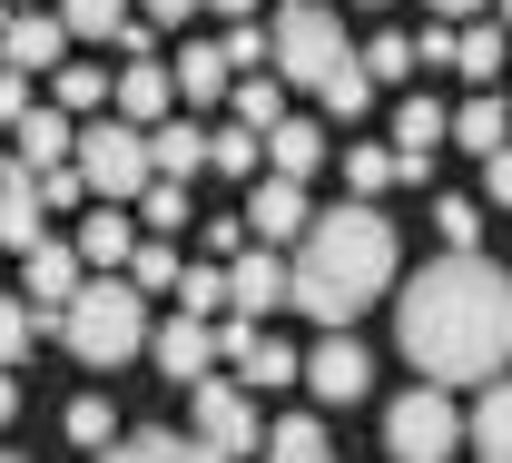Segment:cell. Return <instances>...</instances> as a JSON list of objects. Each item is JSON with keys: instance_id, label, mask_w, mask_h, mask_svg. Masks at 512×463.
<instances>
[{"instance_id": "26", "label": "cell", "mask_w": 512, "mask_h": 463, "mask_svg": "<svg viewBox=\"0 0 512 463\" xmlns=\"http://www.w3.org/2000/svg\"><path fill=\"white\" fill-rule=\"evenodd\" d=\"M109 89H119V79H109L99 60H69L60 79H50V109H69V119H89V109H99Z\"/></svg>"}, {"instance_id": "19", "label": "cell", "mask_w": 512, "mask_h": 463, "mask_svg": "<svg viewBox=\"0 0 512 463\" xmlns=\"http://www.w3.org/2000/svg\"><path fill=\"white\" fill-rule=\"evenodd\" d=\"M316 168H325V129L316 119H276V129H266V178H296V188H306Z\"/></svg>"}, {"instance_id": "55", "label": "cell", "mask_w": 512, "mask_h": 463, "mask_svg": "<svg viewBox=\"0 0 512 463\" xmlns=\"http://www.w3.org/2000/svg\"><path fill=\"white\" fill-rule=\"evenodd\" d=\"M0 463H20V454H0Z\"/></svg>"}, {"instance_id": "18", "label": "cell", "mask_w": 512, "mask_h": 463, "mask_svg": "<svg viewBox=\"0 0 512 463\" xmlns=\"http://www.w3.org/2000/svg\"><path fill=\"white\" fill-rule=\"evenodd\" d=\"M148 345H158V365H168V375H178L188 395L207 385V365H217V326H197V316H178V326H158Z\"/></svg>"}, {"instance_id": "49", "label": "cell", "mask_w": 512, "mask_h": 463, "mask_svg": "<svg viewBox=\"0 0 512 463\" xmlns=\"http://www.w3.org/2000/svg\"><path fill=\"white\" fill-rule=\"evenodd\" d=\"M10 414H20V385H10V375H0V424H10Z\"/></svg>"}, {"instance_id": "25", "label": "cell", "mask_w": 512, "mask_h": 463, "mask_svg": "<svg viewBox=\"0 0 512 463\" xmlns=\"http://www.w3.org/2000/svg\"><path fill=\"white\" fill-rule=\"evenodd\" d=\"M148 168H158V178H178V188H188L197 168H207V129H148Z\"/></svg>"}, {"instance_id": "4", "label": "cell", "mask_w": 512, "mask_h": 463, "mask_svg": "<svg viewBox=\"0 0 512 463\" xmlns=\"http://www.w3.org/2000/svg\"><path fill=\"white\" fill-rule=\"evenodd\" d=\"M355 60V40H345V20L325 10V0H276V20H266V69L276 79H296V89H335V69Z\"/></svg>"}, {"instance_id": "51", "label": "cell", "mask_w": 512, "mask_h": 463, "mask_svg": "<svg viewBox=\"0 0 512 463\" xmlns=\"http://www.w3.org/2000/svg\"><path fill=\"white\" fill-rule=\"evenodd\" d=\"M10 168H20V158H0V188H10Z\"/></svg>"}, {"instance_id": "45", "label": "cell", "mask_w": 512, "mask_h": 463, "mask_svg": "<svg viewBox=\"0 0 512 463\" xmlns=\"http://www.w3.org/2000/svg\"><path fill=\"white\" fill-rule=\"evenodd\" d=\"M483 198L512 207V148H493V158H483Z\"/></svg>"}, {"instance_id": "6", "label": "cell", "mask_w": 512, "mask_h": 463, "mask_svg": "<svg viewBox=\"0 0 512 463\" xmlns=\"http://www.w3.org/2000/svg\"><path fill=\"white\" fill-rule=\"evenodd\" d=\"M384 444L404 463H444L453 444H463V414H453L444 385H414V395H394V414H384Z\"/></svg>"}, {"instance_id": "37", "label": "cell", "mask_w": 512, "mask_h": 463, "mask_svg": "<svg viewBox=\"0 0 512 463\" xmlns=\"http://www.w3.org/2000/svg\"><path fill=\"white\" fill-rule=\"evenodd\" d=\"M178 306H188L197 326H207V316L227 306V266H217V257H207V266H188V276H178Z\"/></svg>"}, {"instance_id": "11", "label": "cell", "mask_w": 512, "mask_h": 463, "mask_svg": "<svg viewBox=\"0 0 512 463\" xmlns=\"http://www.w3.org/2000/svg\"><path fill=\"white\" fill-rule=\"evenodd\" d=\"M10 69H20V79H30V69L60 79L69 69V20L60 10H10Z\"/></svg>"}, {"instance_id": "21", "label": "cell", "mask_w": 512, "mask_h": 463, "mask_svg": "<svg viewBox=\"0 0 512 463\" xmlns=\"http://www.w3.org/2000/svg\"><path fill=\"white\" fill-rule=\"evenodd\" d=\"M463 444H473L483 463H512V385H503V375L483 385V404H473V424H463Z\"/></svg>"}, {"instance_id": "16", "label": "cell", "mask_w": 512, "mask_h": 463, "mask_svg": "<svg viewBox=\"0 0 512 463\" xmlns=\"http://www.w3.org/2000/svg\"><path fill=\"white\" fill-rule=\"evenodd\" d=\"M168 79H178V99H197V109L237 99V69H227V50H217V40H188V50L168 60Z\"/></svg>"}, {"instance_id": "22", "label": "cell", "mask_w": 512, "mask_h": 463, "mask_svg": "<svg viewBox=\"0 0 512 463\" xmlns=\"http://www.w3.org/2000/svg\"><path fill=\"white\" fill-rule=\"evenodd\" d=\"M503 50H512L503 20H473V30H453V69H463L473 89H493V79H503Z\"/></svg>"}, {"instance_id": "13", "label": "cell", "mask_w": 512, "mask_h": 463, "mask_svg": "<svg viewBox=\"0 0 512 463\" xmlns=\"http://www.w3.org/2000/svg\"><path fill=\"white\" fill-rule=\"evenodd\" d=\"M10 138H20V168H30V178H50V168H69V158H79V119H69V109H50V99H40Z\"/></svg>"}, {"instance_id": "47", "label": "cell", "mask_w": 512, "mask_h": 463, "mask_svg": "<svg viewBox=\"0 0 512 463\" xmlns=\"http://www.w3.org/2000/svg\"><path fill=\"white\" fill-rule=\"evenodd\" d=\"M207 10H217L227 30H237V20H256V0H207Z\"/></svg>"}, {"instance_id": "32", "label": "cell", "mask_w": 512, "mask_h": 463, "mask_svg": "<svg viewBox=\"0 0 512 463\" xmlns=\"http://www.w3.org/2000/svg\"><path fill=\"white\" fill-rule=\"evenodd\" d=\"M266 463H325V424L316 414H286V424L266 434Z\"/></svg>"}, {"instance_id": "44", "label": "cell", "mask_w": 512, "mask_h": 463, "mask_svg": "<svg viewBox=\"0 0 512 463\" xmlns=\"http://www.w3.org/2000/svg\"><path fill=\"white\" fill-rule=\"evenodd\" d=\"M30 109H40V99H30V79H20V69H0V138L20 129V119H30Z\"/></svg>"}, {"instance_id": "27", "label": "cell", "mask_w": 512, "mask_h": 463, "mask_svg": "<svg viewBox=\"0 0 512 463\" xmlns=\"http://www.w3.org/2000/svg\"><path fill=\"white\" fill-rule=\"evenodd\" d=\"M345 188H355V207H375L384 188H404V158L394 148H345Z\"/></svg>"}, {"instance_id": "15", "label": "cell", "mask_w": 512, "mask_h": 463, "mask_svg": "<svg viewBox=\"0 0 512 463\" xmlns=\"http://www.w3.org/2000/svg\"><path fill=\"white\" fill-rule=\"evenodd\" d=\"M365 375H375V365H365L355 335H325L316 355H306V385H316L325 404H355V395H365Z\"/></svg>"}, {"instance_id": "29", "label": "cell", "mask_w": 512, "mask_h": 463, "mask_svg": "<svg viewBox=\"0 0 512 463\" xmlns=\"http://www.w3.org/2000/svg\"><path fill=\"white\" fill-rule=\"evenodd\" d=\"M434 237L444 257H483V198H434Z\"/></svg>"}, {"instance_id": "39", "label": "cell", "mask_w": 512, "mask_h": 463, "mask_svg": "<svg viewBox=\"0 0 512 463\" xmlns=\"http://www.w3.org/2000/svg\"><path fill=\"white\" fill-rule=\"evenodd\" d=\"M138 217H148L158 237H178V227H188V188H178V178H158V188L138 198Z\"/></svg>"}, {"instance_id": "54", "label": "cell", "mask_w": 512, "mask_h": 463, "mask_svg": "<svg viewBox=\"0 0 512 463\" xmlns=\"http://www.w3.org/2000/svg\"><path fill=\"white\" fill-rule=\"evenodd\" d=\"M365 10H384V0H365Z\"/></svg>"}, {"instance_id": "7", "label": "cell", "mask_w": 512, "mask_h": 463, "mask_svg": "<svg viewBox=\"0 0 512 463\" xmlns=\"http://www.w3.org/2000/svg\"><path fill=\"white\" fill-rule=\"evenodd\" d=\"M197 444H207V454H227V463L266 444V424H256L247 385H227V375H207V385H197Z\"/></svg>"}, {"instance_id": "36", "label": "cell", "mask_w": 512, "mask_h": 463, "mask_svg": "<svg viewBox=\"0 0 512 463\" xmlns=\"http://www.w3.org/2000/svg\"><path fill=\"white\" fill-rule=\"evenodd\" d=\"M69 444H89V454H109V444H119V414H109V395H79V404H69Z\"/></svg>"}, {"instance_id": "2", "label": "cell", "mask_w": 512, "mask_h": 463, "mask_svg": "<svg viewBox=\"0 0 512 463\" xmlns=\"http://www.w3.org/2000/svg\"><path fill=\"white\" fill-rule=\"evenodd\" d=\"M394 286V217L375 207H316L306 247L286 266V306L316 316L325 335H355V316Z\"/></svg>"}, {"instance_id": "48", "label": "cell", "mask_w": 512, "mask_h": 463, "mask_svg": "<svg viewBox=\"0 0 512 463\" xmlns=\"http://www.w3.org/2000/svg\"><path fill=\"white\" fill-rule=\"evenodd\" d=\"M473 10H483V0H434V20H444V30H453V20H473Z\"/></svg>"}, {"instance_id": "3", "label": "cell", "mask_w": 512, "mask_h": 463, "mask_svg": "<svg viewBox=\"0 0 512 463\" xmlns=\"http://www.w3.org/2000/svg\"><path fill=\"white\" fill-rule=\"evenodd\" d=\"M60 345L79 365H128V355L148 345V296H138L128 276H89V286L69 296V316H60Z\"/></svg>"}, {"instance_id": "12", "label": "cell", "mask_w": 512, "mask_h": 463, "mask_svg": "<svg viewBox=\"0 0 512 463\" xmlns=\"http://www.w3.org/2000/svg\"><path fill=\"white\" fill-rule=\"evenodd\" d=\"M227 306H237V316H256V326H266V316L286 306V257H276V247H247V257L227 266Z\"/></svg>"}, {"instance_id": "17", "label": "cell", "mask_w": 512, "mask_h": 463, "mask_svg": "<svg viewBox=\"0 0 512 463\" xmlns=\"http://www.w3.org/2000/svg\"><path fill=\"white\" fill-rule=\"evenodd\" d=\"M69 247H79V266H99V276H128V257H138V237H128V207H89Z\"/></svg>"}, {"instance_id": "46", "label": "cell", "mask_w": 512, "mask_h": 463, "mask_svg": "<svg viewBox=\"0 0 512 463\" xmlns=\"http://www.w3.org/2000/svg\"><path fill=\"white\" fill-rule=\"evenodd\" d=\"M138 10H148V20H197L207 0H138Z\"/></svg>"}, {"instance_id": "35", "label": "cell", "mask_w": 512, "mask_h": 463, "mask_svg": "<svg viewBox=\"0 0 512 463\" xmlns=\"http://www.w3.org/2000/svg\"><path fill=\"white\" fill-rule=\"evenodd\" d=\"M286 375H306V355H296V345H276V335H256V355L237 365V385H286Z\"/></svg>"}, {"instance_id": "9", "label": "cell", "mask_w": 512, "mask_h": 463, "mask_svg": "<svg viewBox=\"0 0 512 463\" xmlns=\"http://www.w3.org/2000/svg\"><path fill=\"white\" fill-rule=\"evenodd\" d=\"M69 296H79V247L40 237V247H30V286H20L30 326H60V316H69Z\"/></svg>"}, {"instance_id": "1", "label": "cell", "mask_w": 512, "mask_h": 463, "mask_svg": "<svg viewBox=\"0 0 512 463\" xmlns=\"http://www.w3.org/2000/svg\"><path fill=\"white\" fill-rule=\"evenodd\" d=\"M394 335L444 395L453 385H493L512 365V276L493 257H434L424 276H404Z\"/></svg>"}, {"instance_id": "41", "label": "cell", "mask_w": 512, "mask_h": 463, "mask_svg": "<svg viewBox=\"0 0 512 463\" xmlns=\"http://www.w3.org/2000/svg\"><path fill=\"white\" fill-rule=\"evenodd\" d=\"M30 306H20V296H0V375H10V365H20V345H30Z\"/></svg>"}, {"instance_id": "23", "label": "cell", "mask_w": 512, "mask_h": 463, "mask_svg": "<svg viewBox=\"0 0 512 463\" xmlns=\"http://www.w3.org/2000/svg\"><path fill=\"white\" fill-rule=\"evenodd\" d=\"M0 247H40V178L30 168H10V188H0Z\"/></svg>"}, {"instance_id": "43", "label": "cell", "mask_w": 512, "mask_h": 463, "mask_svg": "<svg viewBox=\"0 0 512 463\" xmlns=\"http://www.w3.org/2000/svg\"><path fill=\"white\" fill-rule=\"evenodd\" d=\"M40 207H99V198H89L79 168H50V178H40Z\"/></svg>"}, {"instance_id": "33", "label": "cell", "mask_w": 512, "mask_h": 463, "mask_svg": "<svg viewBox=\"0 0 512 463\" xmlns=\"http://www.w3.org/2000/svg\"><path fill=\"white\" fill-rule=\"evenodd\" d=\"M178 276H188V266H178V247H168V237H148V247L128 257V286H138V296H168Z\"/></svg>"}, {"instance_id": "24", "label": "cell", "mask_w": 512, "mask_h": 463, "mask_svg": "<svg viewBox=\"0 0 512 463\" xmlns=\"http://www.w3.org/2000/svg\"><path fill=\"white\" fill-rule=\"evenodd\" d=\"M99 463H197V434H168V424H138V434H119Z\"/></svg>"}, {"instance_id": "53", "label": "cell", "mask_w": 512, "mask_h": 463, "mask_svg": "<svg viewBox=\"0 0 512 463\" xmlns=\"http://www.w3.org/2000/svg\"><path fill=\"white\" fill-rule=\"evenodd\" d=\"M503 30H512V0H503Z\"/></svg>"}, {"instance_id": "14", "label": "cell", "mask_w": 512, "mask_h": 463, "mask_svg": "<svg viewBox=\"0 0 512 463\" xmlns=\"http://www.w3.org/2000/svg\"><path fill=\"white\" fill-rule=\"evenodd\" d=\"M453 138V119H444V99H424V89H414V99H404V109H394V158H404V178H424V168H434V148H444Z\"/></svg>"}, {"instance_id": "31", "label": "cell", "mask_w": 512, "mask_h": 463, "mask_svg": "<svg viewBox=\"0 0 512 463\" xmlns=\"http://www.w3.org/2000/svg\"><path fill=\"white\" fill-rule=\"evenodd\" d=\"M414 40H404V30H375V40H365V79H375V89H404V79H414Z\"/></svg>"}, {"instance_id": "28", "label": "cell", "mask_w": 512, "mask_h": 463, "mask_svg": "<svg viewBox=\"0 0 512 463\" xmlns=\"http://www.w3.org/2000/svg\"><path fill=\"white\" fill-rule=\"evenodd\" d=\"M256 168H266V138L256 129H217L207 138V178H247L256 188Z\"/></svg>"}, {"instance_id": "30", "label": "cell", "mask_w": 512, "mask_h": 463, "mask_svg": "<svg viewBox=\"0 0 512 463\" xmlns=\"http://www.w3.org/2000/svg\"><path fill=\"white\" fill-rule=\"evenodd\" d=\"M276 119H286V79H276V69H256V79H237V129H276Z\"/></svg>"}, {"instance_id": "5", "label": "cell", "mask_w": 512, "mask_h": 463, "mask_svg": "<svg viewBox=\"0 0 512 463\" xmlns=\"http://www.w3.org/2000/svg\"><path fill=\"white\" fill-rule=\"evenodd\" d=\"M69 168L89 178V198H99V207H138L148 188H158V168H148V129H128V119H89Z\"/></svg>"}, {"instance_id": "38", "label": "cell", "mask_w": 512, "mask_h": 463, "mask_svg": "<svg viewBox=\"0 0 512 463\" xmlns=\"http://www.w3.org/2000/svg\"><path fill=\"white\" fill-rule=\"evenodd\" d=\"M325 109H335V119H365V109H375V79H365V50H355V60L335 69V89H325Z\"/></svg>"}, {"instance_id": "34", "label": "cell", "mask_w": 512, "mask_h": 463, "mask_svg": "<svg viewBox=\"0 0 512 463\" xmlns=\"http://www.w3.org/2000/svg\"><path fill=\"white\" fill-rule=\"evenodd\" d=\"M60 20H69V40H119L128 0H60Z\"/></svg>"}, {"instance_id": "8", "label": "cell", "mask_w": 512, "mask_h": 463, "mask_svg": "<svg viewBox=\"0 0 512 463\" xmlns=\"http://www.w3.org/2000/svg\"><path fill=\"white\" fill-rule=\"evenodd\" d=\"M306 227H316V207H306L296 178H256V188H247V237H256V247L286 257V247H306Z\"/></svg>"}, {"instance_id": "40", "label": "cell", "mask_w": 512, "mask_h": 463, "mask_svg": "<svg viewBox=\"0 0 512 463\" xmlns=\"http://www.w3.org/2000/svg\"><path fill=\"white\" fill-rule=\"evenodd\" d=\"M217 50H227V69H237V79H256V69H266V30H256V20H237V30H217Z\"/></svg>"}, {"instance_id": "50", "label": "cell", "mask_w": 512, "mask_h": 463, "mask_svg": "<svg viewBox=\"0 0 512 463\" xmlns=\"http://www.w3.org/2000/svg\"><path fill=\"white\" fill-rule=\"evenodd\" d=\"M10 10H50V0H10Z\"/></svg>"}, {"instance_id": "42", "label": "cell", "mask_w": 512, "mask_h": 463, "mask_svg": "<svg viewBox=\"0 0 512 463\" xmlns=\"http://www.w3.org/2000/svg\"><path fill=\"white\" fill-rule=\"evenodd\" d=\"M247 355H256V316L227 306V316H217V365H247Z\"/></svg>"}, {"instance_id": "52", "label": "cell", "mask_w": 512, "mask_h": 463, "mask_svg": "<svg viewBox=\"0 0 512 463\" xmlns=\"http://www.w3.org/2000/svg\"><path fill=\"white\" fill-rule=\"evenodd\" d=\"M197 463H227V454H207V444H197Z\"/></svg>"}, {"instance_id": "20", "label": "cell", "mask_w": 512, "mask_h": 463, "mask_svg": "<svg viewBox=\"0 0 512 463\" xmlns=\"http://www.w3.org/2000/svg\"><path fill=\"white\" fill-rule=\"evenodd\" d=\"M453 148H473V158H493V148H512V109L493 99V89H473V99L453 109Z\"/></svg>"}, {"instance_id": "10", "label": "cell", "mask_w": 512, "mask_h": 463, "mask_svg": "<svg viewBox=\"0 0 512 463\" xmlns=\"http://www.w3.org/2000/svg\"><path fill=\"white\" fill-rule=\"evenodd\" d=\"M168 99H178L168 60H128V69H119V89H109V109H119L128 129H168Z\"/></svg>"}]
</instances>
